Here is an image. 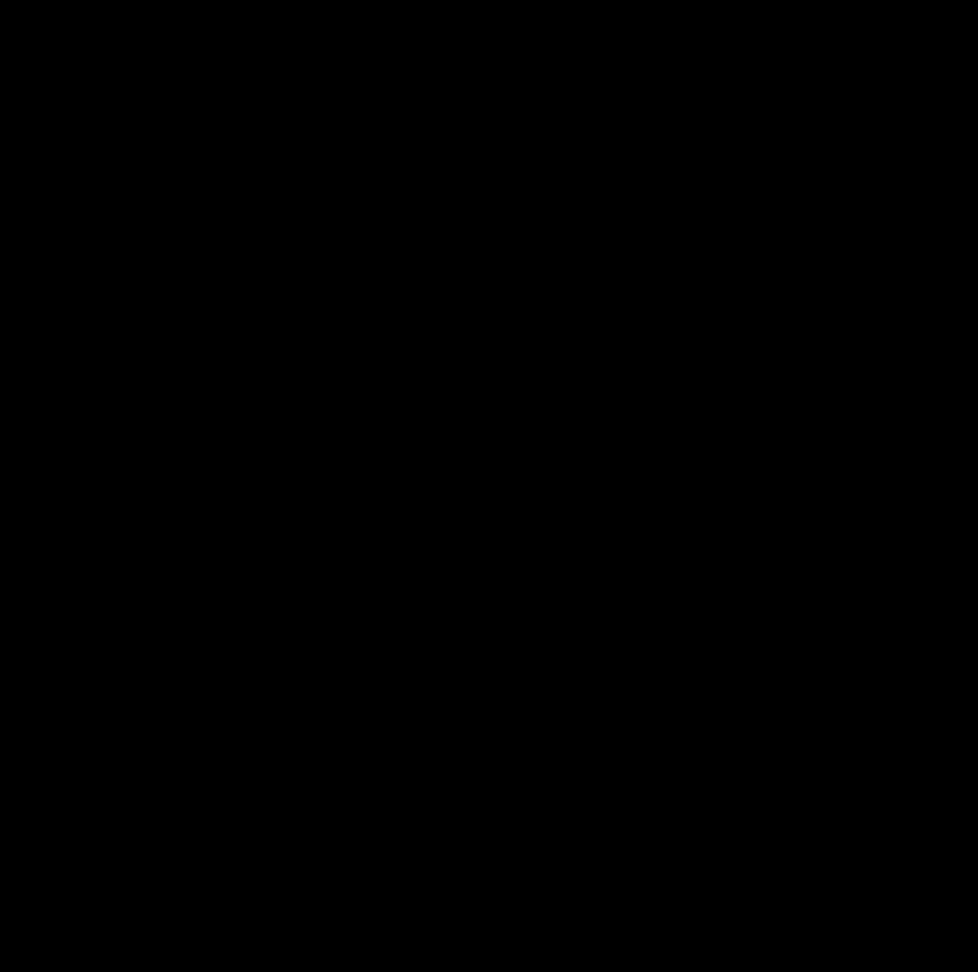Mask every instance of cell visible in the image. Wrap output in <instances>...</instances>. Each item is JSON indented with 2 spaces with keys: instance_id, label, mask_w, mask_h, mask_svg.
Returning <instances> with one entry per match:
<instances>
[]
</instances>
